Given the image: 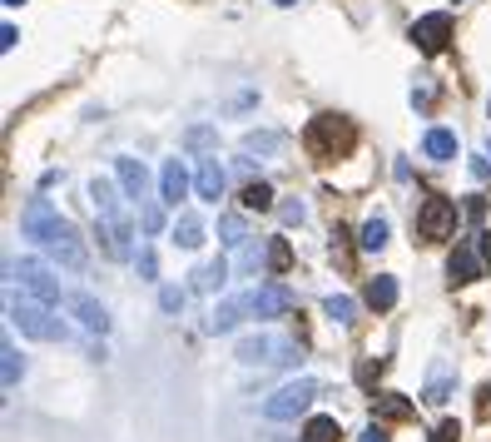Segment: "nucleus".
<instances>
[{"mask_svg": "<svg viewBox=\"0 0 491 442\" xmlns=\"http://www.w3.org/2000/svg\"><path fill=\"white\" fill-rule=\"evenodd\" d=\"M5 273L11 279H21V289L30 293V299H40V303H60V279H55V269L50 264H40V259H11L5 264Z\"/></svg>", "mask_w": 491, "mask_h": 442, "instance_id": "obj_5", "label": "nucleus"}, {"mask_svg": "<svg viewBox=\"0 0 491 442\" xmlns=\"http://www.w3.org/2000/svg\"><path fill=\"white\" fill-rule=\"evenodd\" d=\"M139 219H144V234H159V229H164V209L154 204V199H144V204H139Z\"/></svg>", "mask_w": 491, "mask_h": 442, "instance_id": "obj_33", "label": "nucleus"}, {"mask_svg": "<svg viewBox=\"0 0 491 442\" xmlns=\"http://www.w3.org/2000/svg\"><path fill=\"white\" fill-rule=\"evenodd\" d=\"M471 174H477V179H487V174H491V160H487V154H481V160H471Z\"/></svg>", "mask_w": 491, "mask_h": 442, "instance_id": "obj_41", "label": "nucleus"}, {"mask_svg": "<svg viewBox=\"0 0 491 442\" xmlns=\"http://www.w3.org/2000/svg\"><path fill=\"white\" fill-rule=\"evenodd\" d=\"M0 358H5V363H0V377H5V388H15V383H21L25 377V353L21 348L11 343V338H5V348H0Z\"/></svg>", "mask_w": 491, "mask_h": 442, "instance_id": "obj_25", "label": "nucleus"}, {"mask_svg": "<svg viewBox=\"0 0 491 442\" xmlns=\"http://www.w3.org/2000/svg\"><path fill=\"white\" fill-rule=\"evenodd\" d=\"M387 234H392V229H387V219H383V214L367 219L363 234H357V248H363V254H383V248H387Z\"/></svg>", "mask_w": 491, "mask_h": 442, "instance_id": "obj_23", "label": "nucleus"}, {"mask_svg": "<svg viewBox=\"0 0 491 442\" xmlns=\"http://www.w3.org/2000/svg\"><path fill=\"white\" fill-rule=\"evenodd\" d=\"M422 154H427V160H437V164H447V160H457V134L452 130H427L422 134Z\"/></svg>", "mask_w": 491, "mask_h": 442, "instance_id": "obj_16", "label": "nucleus"}, {"mask_svg": "<svg viewBox=\"0 0 491 442\" xmlns=\"http://www.w3.org/2000/svg\"><path fill=\"white\" fill-rule=\"evenodd\" d=\"M194 189H199V199H209V204H219L228 189V169L219 160H199V174H194Z\"/></svg>", "mask_w": 491, "mask_h": 442, "instance_id": "obj_14", "label": "nucleus"}, {"mask_svg": "<svg viewBox=\"0 0 491 442\" xmlns=\"http://www.w3.org/2000/svg\"><path fill=\"white\" fill-rule=\"evenodd\" d=\"M293 264V248H289V238H273V244H268V269L273 273H283Z\"/></svg>", "mask_w": 491, "mask_h": 442, "instance_id": "obj_31", "label": "nucleus"}, {"mask_svg": "<svg viewBox=\"0 0 491 442\" xmlns=\"http://www.w3.org/2000/svg\"><path fill=\"white\" fill-rule=\"evenodd\" d=\"M11 324L21 328L25 338H40V343H65V338H70V328H65L50 313V303H40V299H21V303L11 299Z\"/></svg>", "mask_w": 491, "mask_h": 442, "instance_id": "obj_1", "label": "nucleus"}, {"mask_svg": "<svg viewBox=\"0 0 491 442\" xmlns=\"http://www.w3.org/2000/svg\"><path fill=\"white\" fill-rule=\"evenodd\" d=\"M134 269H139V279H144V283H154V279H159V259H154V248H139Z\"/></svg>", "mask_w": 491, "mask_h": 442, "instance_id": "obj_34", "label": "nucleus"}, {"mask_svg": "<svg viewBox=\"0 0 491 442\" xmlns=\"http://www.w3.org/2000/svg\"><path fill=\"white\" fill-rule=\"evenodd\" d=\"M452 388H457V377H452V373H437V377H432V383H427V393H422V403H432V408H442V403L452 398Z\"/></svg>", "mask_w": 491, "mask_h": 442, "instance_id": "obj_30", "label": "nucleus"}, {"mask_svg": "<svg viewBox=\"0 0 491 442\" xmlns=\"http://www.w3.org/2000/svg\"><path fill=\"white\" fill-rule=\"evenodd\" d=\"M323 313H328L332 324H342V328H348V324H353V318H357V303L348 299V293H332V299L323 303Z\"/></svg>", "mask_w": 491, "mask_h": 442, "instance_id": "obj_28", "label": "nucleus"}, {"mask_svg": "<svg viewBox=\"0 0 491 442\" xmlns=\"http://www.w3.org/2000/svg\"><path fill=\"white\" fill-rule=\"evenodd\" d=\"M467 219H471V224L487 219V195H467Z\"/></svg>", "mask_w": 491, "mask_h": 442, "instance_id": "obj_37", "label": "nucleus"}, {"mask_svg": "<svg viewBox=\"0 0 491 442\" xmlns=\"http://www.w3.org/2000/svg\"><path fill=\"white\" fill-rule=\"evenodd\" d=\"M238 204H244L248 214H268V209H273V184H268V179H248L244 195H238Z\"/></svg>", "mask_w": 491, "mask_h": 442, "instance_id": "obj_20", "label": "nucleus"}, {"mask_svg": "<svg viewBox=\"0 0 491 442\" xmlns=\"http://www.w3.org/2000/svg\"><path fill=\"white\" fill-rule=\"evenodd\" d=\"M278 5H298V0H278Z\"/></svg>", "mask_w": 491, "mask_h": 442, "instance_id": "obj_42", "label": "nucleus"}, {"mask_svg": "<svg viewBox=\"0 0 491 442\" xmlns=\"http://www.w3.org/2000/svg\"><path fill=\"white\" fill-rule=\"evenodd\" d=\"M363 299H367V308L387 313V308H392V303H397V279H392V273H377V279H367Z\"/></svg>", "mask_w": 491, "mask_h": 442, "instance_id": "obj_17", "label": "nucleus"}, {"mask_svg": "<svg viewBox=\"0 0 491 442\" xmlns=\"http://www.w3.org/2000/svg\"><path fill=\"white\" fill-rule=\"evenodd\" d=\"M412 40H417V50H422V55H442V50H447V40H452V15L447 11L422 15V21L412 25Z\"/></svg>", "mask_w": 491, "mask_h": 442, "instance_id": "obj_9", "label": "nucleus"}, {"mask_svg": "<svg viewBox=\"0 0 491 442\" xmlns=\"http://www.w3.org/2000/svg\"><path fill=\"white\" fill-rule=\"evenodd\" d=\"M219 244H224V248H244L248 244V224L238 214H224V219H219Z\"/></svg>", "mask_w": 491, "mask_h": 442, "instance_id": "obj_26", "label": "nucleus"}, {"mask_svg": "<svg viewBox=\"0 0 491 442\" xmlns=\"http://www.w3.org/2000/svg\"><path fill=\"white\" fill-rule=\"evenodd\" d=\"M5 5H21V0H5Z\"/></svg>", "mask_w": 491, "mask_h": 442, "instance_id": "obj_43", "label": "nucleus"}, {"mask_svg": "<svg viewBox=\"0 0 491 442\" xmlns=\"http://www.w3.org/2000/svg\"><path fill=\"white\" fill-rule=\"evenodd\" d=\"M481 248L477 238H461L457 248H452V259H447V279L452 283H477L481 279V259H477Z\"/></svg>", "mask_w": 491, "mask_h": 442, "instance_id": "obj_11", "label": "nucleus"}, {"mask_svg": "<svg viewBox=\"0 0 491 442\" xmlns=\"http://www.w3.org/2000/svg\"><path fill=\"white\" fill-rule=\"evenodd\" d=\"M244 303H248V313H254V318H283V313L298 308L293 289H283V283H263V289H254Z\"/></svg>", "mask_w": 491, "mask_h": 442, "instance_id": "obj_8", "label": "nucleus"}, {"mask_svg": "<svg viewBox=\"0 0 491 442\" xmlns=\"http://www.w3.org/2000/svg\"><path fill=\"white\" fill-rule=\"evenodd\" d=\"M457 438H461V428H457V422H442V428L432 432V442H457Z\"/></svg>", "mask_w": 491, "mask_h": 442, "instance_id": "obj_38", "label": "nucleus"}, {"mask_svg": "<svg viewBox=\"0 0 491 442\" xmlns=\"http://www.w3.org/2000/svg\"><path fill=\"white\" fill-rule=\"evenodd\" d=\"M184 303H189V299H184V289H159V308L164 313H184Z\"/></svg>", "mask_w": 491, "mask_h": 442, "instance_id": "obj_35", "label": "nucleus"}, {"mask_svg": "<svg viewBox=\"0 0 491 442\" xmlns=\"http://www.w3.org/2000/svg\"><path fill=\"white\" fill-rule=\"evenodd\" d=\"M55 224H60V214H55V204L50 199H30L25 204V214H21V234L25 238H35V244H50V234H55Z\"/></svg>", "mask_w": 491, "mask_h": 442, "instance_id": "obj_10", "label": "nucleus"}, {"mask_svg": "<svg viewBox=\"0 0 491 442\" xmlns=\"http://www.w3.org/2000/svg\"><path fill=\"white\" fill-rule=\"evenodd\" d=\"M283 144H289V134H283V130H248L244 134V150L248 154H278Z\"/></svg>", "mask_w": 491, "mask_h": 442, "instance_id": "obj_22", "label": "nucleus"}, {"mask_svg": "<svg viewBox=\"0 0 491 442\" xmlns=\"http://www.w3.org/2000/svg\"><path fill=\"white\" fill-rule=\"evenodd\" d=\"M189 169H184V160H164V169H159V199L169 209H179V199L189 195Z\"/></svg>", "mask_w": 491, "mask_h": 442, "instance_id": "obj_12", "label": "nucleus"}, {"mask_svg": "<svg viewBox=\"0 0 491 442\" xmlns=\"http://www.w3.org/2000/svg\"><path fill=\"white\" fill-rule=\"evenodd\" d=\"M357 442H387V432L373 422V428H363V438H357Z\"/></svg>", "mask_w": 491, "mask_h": 442, "instance_id": "obj_40", "label": "nucleus"}, {"mask_svg": "<svg viewBox=\"0 0 491 442\" xmlns=\"http://www.w3.org/2000/svg\"><path fill=\"white\" fill-rule=\"evenodd\" d=\"M55 254V264H60V269H70V273H80L90 264V254H85V244H80V229L70 224V219H60V224H55V234H50V244H45Z\"/></svg>", "mask_w": 491, "mask_h": 442, "instance_id": "obj_7", "label": "nucleus"}, {"mask_svg": "<svg viewBox=\"0 0 491 442\" xmlns=\"http://www.w3.org/2000/svg\"><path fill=\"white\" fill-rule=\"evenodd\" d=\"M244 313H248V303H219V308L209 313V334H234Z\"/></svg>", "mask_w": 491, "mask_h": 442, "instance_id": "obj_24", "label": "nucleus"}, {"mask_svg": "<svg viewBox=\"0 0 491 442\" xmlns=\"http://www.w3.org/2000/svg\"><path fill=\"white\" fill-rule=\"evenodd\" d=\"M487 109H491V100H487Z\"/></svg>", "mask_w": 491, "mask_h": 442, "instance_id": "obj_44", "label": "nucleus"}, {"mask_svg": "<svg viewBox=\"0 0 491 442\" xmlns=\"http://www.w3.org/2000/svg\"><path fill=\"white\" fill-rule=\"evenodd\" d=\"M377 418L402 422V418H412V403H407L402 393H383V398H377Z\"/></svg>", "mask_w": 491, "mask_h": 442, "instance_id": "obj_29", "label": "nucleus"}, {"mask_svg": "<svg viewBox=\"0 0 491 442\" xmlns=\"http://www.w3.org/2000/svg\"><path fill=\"white\" fill-rule=\"evenodd\" d=\"M313 398H323V383L318 377H298V383H283L273 398L263 403V418L268 422H293L298 412L313 408Z\"/></svg>", "mask_w": 491, "mask_h": 442, "instance_id": "obj_3", "label": "nucleus"}, {"mask_svg": "<svg viewBox=\"0 0 491 442\" xmlns=\"http://www.w3.org/2000/svg\"><path fill=\"white\" fill-rule=\"evenodd\" d=\"M417 234L422 238H452L457 234V204L452 199H442V195H432V199H422V209H417Z\"/></svg>", "mask_w": 491, "mask_h": 442, "instance_id": "obj_6", "label": "nucleus"}, {"mask_svg": "<svg viewBox=\"0 0 491 442\" xmlns=\"http://www.w3.org/2000/svg\"><path fill=\"white\" fill-rule=\"evenodd\" d=\"M342 428L338 418H308V428H303V442H338Z\"/></svg>", "mask_w": 491, "mask_h": 442, "instance_id": "obj_27", "label": "nucleus"}, {"mask_svg": "<svg viewBox=\"0 0 491 442\" xmlns=\"http://www.w3.org/2000/svg\"><path fill=\"white\" fill-rule=\"evenodd\" d=\"M15 45H21V30H15V25H5V30H0V50H15Z\"/></svg>", "mask_w": 491, "mask_h": 442, "instance_id": "obj_39", "label": "nucleus"}, {"mask_svg": "<svg viewBox=\"0 0 491 442\" xmlns=\"http://www.w3.org/2000/svg\"><path fill=\"white\" fill-rule=\"evenodd\" d=\"M115 174H119L125 199H134V204H144V199H150V169H144L139 160H115Z\"/></svg>", "mask_w": 491, "mask_h": 442, "instance_id": "obj_13", "label": "nucleus"}, {"mask_svg": "<svg viewBox=\"0 0 491 442\" xmlns=\"http://www.w3.org/2000/svg\"><path fill=\"white\" fill-rule=\"evenodd\" d=\"M278 214H283V224H303V219H308V209H303L298 199H289V204H278Z\"/></svg>", "mask_w": 491, "mask_h": 442, "instance_id": "obj_36", "label": "nucleus"}, {"mask_svg": "<svg viewBox=\"0 0 491 442\" xmlns=\"http://www.w3.org/2000/svg\"><path fill=\"white\" fill-rule=\"evenodd\" d=\"M90 199H95L99 219H119V195H115V184L99 174V179H90Z\"/></svg>", "mask_w": 491, "mask_h": 442, "instance_id": "obj_21", "label": "nucleus"}, {"mask_svg": "<svg viewBox=\"0 0 491 442\" xmlns=\"http://www.w3.org/2000/svg\"><path fill=\"white\" fill-rule=\"evenodd\" d=\"M184 144H189V150H214L219 134L209 130V125H194V130H184Z\"/></svg>", "mask_w": 491, "mask_h": 442, "instance_id": "obj_32", "label": "nucleus"}, {"mask_svg": "<svg viewBox=\"0 0 491 442\" xmlns=\"http://www.w3.org/2000/svg\"><path fill=\"white\" fill-rule=\"evenodd\" d=\"M194 279V293H219L228 283V259H214V264H203V269L189 273Z\"/></svg>", "mask_w": 491, "mask_h": 442, "instance_id": "obj_18", "label": "nucleus"}, {"mask_svg": "<svg viewBox=\"0 0 491 442\" xmlns=\"http://www.w3.org/2000/svg\"><path fill=\"white\" fill-rule=\"evenodd\" d=\"M357 144V130H353V119H342V115H318L308 125V150L318 154V160H338V154H348Z\"/></svg>", "mask_w": 491, "mask_h": 442, "instance_id": "obj_2", "label": "nucleus"}, {"mask_svg": "<svg viewBox=\"0 0 491 442\" xmlns=\"http://www.w3.org/2000/svg\"><path fill=\"white\" fill-rule=\"evenodd\" d=\"M234 358L244 368H258V363H278V368H289V363H298V343H283V338H273V334H244L238 338V348H234Z\"/></svg>", "mask_w": 491, "mask_h": 442, "instance_id": "obj_4", "label": "nucleus"}, {"mask_svg": "<svg viewBox=\"0 0 491 442\" xmlns=\"http://www.w3.org/2000/svg\"><path fill=\"white\" fill-rule=\"evenodd\" d=\"M65 303H70V313H75V318L90 328V334H99V338L109 334V313H105V303H95L90 293H70Z\"/></svg>", "mask_w": 491, "mask_h": 442, "instance_id": "obj_15", "label": "nucleus"}, {"mask_svg": "<svg viewBox=\"0 0 491 442\" xmlns=\"http://www.w3.org/2000/svg\"><path fill=\"white\" fill-rule=\"evenodd\" d=\"M169 238H174V244H179V248H199V244H203V219H199V214H189V209H184V214L174 219Z\"/></svg>", "mask_w": 491, "mask_h": 442, "instance_id": "obj_19", "label": "nucleus"}]
</instances>
